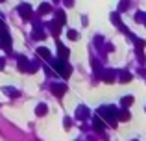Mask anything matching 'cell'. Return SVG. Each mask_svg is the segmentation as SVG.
<instances>
[{
    "label": "cell",
    "mask_w": 146,
    "mask_h": 141,
    "mask_svg": "<svg viewBox=\"0 0 146 141\" xmlns=\"http://www.w3.org/2000/svg\"><path fill=\"white\" fill-rule=\"evenodd\" d=\"M0 2H2V0H0Z\"/></svg>",
    "instance_id": "83f0119b"
},
{
    "label": "cell",
    "mask_w": 146,
    "mask_h": 141,
    "mask_svg": "<svg viewBox=\"0 0 146 141\" xmlns=\"http://www.w3.org/2000/svg\"><path fill=\"white\" fill-rule=\"evenodd\" d=\"M133 104V97H122V106H124V108H128V106H131Z\"/></svg>",
    "instance_id": "d6986e66"
},
{
    "label": "cell",
    "mask_w": 146,
    "mask_h": 141,
    "mask_svg": "<svg viewBox=\"0 0 146 141\" xmlns=\"http://www.w3.org/2000/svg\"><path fill=\"white\" fill-rule=\"evenodd\" d=\"M111 22H113L115 26H118V28H120L124 33H128V30H126V26L122 24V21H120V15H118V13H111Z\"/></svg>",
    "instance_id": "52a82bcc"
},
{
    "label": "cell",
    "mask_w": 146,
    "mask_h": 141,
    "mask_svg": "<svg viewBox=\"0 0 146 141\" xmlns=\"http://www.w3.org/2000/svg\"><path fill=\"white\" fill-rule=\"evenodd\" d=\"M46 113H48V106L44 104V102L37 104V108H35V115H37V117H44Z\"/></svg>",
    "instance_id": "30bf717a"
},
{
    "label": "cell",
    "mask_w": 146,
    "mask_h": 141,
    "mask_svg": "<svg viewBox=\"0 0 146 141\" xmlns=\"http://www.w3.org/2000/svg\"><path fill=\"white\" fill-rule=\"evenodd\" d=\"M68 54H70V50H68L65 45L57 43V58H59L61 61H67V59H68Z\"/></svg>",
    "instance_id": "277c9868"
},
{
    "label": "cell",
    "mask_w": 146,
    "mask_h": 141,
    "mask_svg": "<svg viewBox=\"0 0 146 141\" xmlns=\"http://www.w3.org/2000/svg\"><path fill=\"white\" fill-rule=\"evenodd\" d=\"M93 126H94V130H96L98 134H102V132L106 130V123H104L102 117H93Z\"/></svg>",
    "instance_id": "8992f818"
},
{
    "label": "cell",
    "mask_w": 146,
    "mask_h": 141,
    "mask_svg": "<svg viewBox=\"0 0 146 141\" xmlns=\"http://www.w3.org/2000/svg\"><path fill=\"white\" fill-rule=\"evenodd\" d=\"M17 11L21 13V17L24 19V21L32 19V13H33V9H32V6H30V4H21V6L17 7Z\"/></svg>",
    "instance_id": "3957f363"
},
{
    "label": "cell",
    "mask_w": 146,
    "mask_h": 141,
    "mask_svg": "<svg viewBox=\"0 0 146 141\" xmlns=\"http://www.w3.org/2000/svg\"><path fill=\"white\" fill-rule=\"evenodd\" d=\"M56 22H59L61 26L67 22V17H65V11H61V9H57L56 11Z\"/></svg>",
    "instance_id": "9a60e30c"
},
{
    "label": "cell",
    "mask_w": 146,
    "mask_h": 141,
    "mask_svg": "<svg viewBox=\"0 0 146 141\" xmlns=\"http://www.w3.org/2000/svg\"><path fill=\"white\" fill-rule=\"evenodd\" d=\"M67 35H68V39H70V41H76V39H78V32H74V30H70Z\"/></svg>",
    "instance_id": "44dd1931"
},
{
    "label": "cell",
    "mask_w": 146,
    "mask_h": 141,
    "mask_svg": "<svg viewBox=\"0 0 146 141\" xmlns=\"http://www.w3.org/2000/svg\"><path fill=\"white\" fill-rule=\"evenodd\" d=\"M129 112L128 110H118V113H117V119L118 121H122V123H126V121H129Z\"/></svg>",
    "instance_id": "4fadbf2b"
},
{
    "label": "cell",
    "mask_w": 146,
    "mask_h": 141,
    "mask_svg": "<svg viewBox=\"0 0 146 141\" xmlns=\"http://www.w3.org/2000/svg\"><path fill=\"white\" fill-rule=\"evenodd\" d=\"M144 24H146V17H144Z\"/></svg>",
    "instance_id": "d4e9b609"
},
{
    "label": "cell",
    "mask_w": 146,
    "mask_h": 141,
    "mask_svg": "<svg viewBox=\"0 0 146 141\" xmlns=\"http://www.w3.org/2000/svg\"><path fill=\"white\" fill-rule=\"evenodd\" d=\"M128 7H129V0H120V4H118V13L126 11Z\"/></svg>",
    "instance_id": "ac0fdd59"
},
{
    "label": "cell",
    "mask_w": 146,
    "mask_h": 141,
    "mask_svg": "<svg viewBox=\"0 0 146 141\" xmlns=\"http://www.w3.org/2000/svg\"><path fill=\"white\" fill-rule=\"evenodd\" d=\"M89 108H87V106H83V104H80L78 108H76V117H78L80 121H85L87 117H89Z\"/></svg>",
    "instance_id": "5b68a950"
},
{
    "label": "cell",
    "mask_w": 146,
    "mask_h": 141,
    "mask_svg": "<svg viewBox=\"0 0 146 141\" xmlns=\"http://www.w3.org/2000/svg\"><path fill=\"white\" fill-rule=\"evenodd\" d=\"M144 112H146V106H144Z\"/></svg>",
    "instance_id": "4316f807"
},
{
    "label": "cell",
    "mask_w": 146,
    "mask_h": 141,
    "mask_svg": "<svg viewBox=\"0 0 146 141\" xmlns=\"http://www.w3.org/2000/svg\"><path fill=\"white\" fill-rule=\"evenodd\" d=\"M65 91H67V86H65V84H52V93L56 95V97L65 95Z\"/></svg>",
    "instance_id": "ba28073f"
},
{
    "label": "cell",
    "mask_w": 146,
    "mask_h": 141,
    "mask_svg": "<svg viewBox=\"0 0 146 141\" xmlns=\"http://www.w3.org/2000/svg\"><path fill=\"white\" fill-rule=\"evenodd\" d=\"M54 2H59V0H54Z\"/></svg>",
    "instance_id": "484cf974"
},
{
    "label": "cell",
    "mask_w": 146,
    "mask_h": 141,
    "mask_svg": "<svg viewBox=\"0 0 146 141\" xmlns=\"http://www.w3.org/2000/svg\"><path fill=\"white\" fill-rule=\"evenodd\" d=\"M63 2H65V6H67V7H72V6H74V0H63Z\"/></svg>",
    "instance_id": "7402d4cb"
},
{
    "label": "cell",
    "mask_w": 146,
    "mask_h": 141,
    "mask_svg": "<svg viewBox=\"0 0 146 141\" xmlns=\"http://www.w3.org/2000/svg\"><path fill=\"white\" fill-rule=\"evenodd\" d=\"M115 76H117V72H115V71H106L102 74V78H104V82L111 84V82H115Z\"/></svg>",
    "instance_id": "5bb4252c"
},
{
    "label": "cell",
    "mask_w": 146,
    "mask_h": 141,
    "mask_svg": "<svg viewBox=\"0 0 146 141\" xmlns=\"http://www.w3.org/2000/svg\"><path fill=\"white\" fill-rule=\"evenodd\" d=\"M4 65H6V59H4V58H2V56H0V71H2V69H4Z\"/></svg>",
    "instance_id": "603a6c76"
},
{
    "label": "cell",
    "mask_w": 146,
    "mask_h": 141,
    "mask_svg": "<svg viewBox=\"0 0 146 141\" xmlns=\"http://www.w3.org/2000/svg\"><path fill=\"white\" fill-rule=\"evenodd\" d=\"M50 11H52V6H50V4H41L39 6V15H46Z\"/></svg>",
    "instance_id": "2e32d148"
},
{
    "label": "cell",
    "mask_w": 146,
    "mask_h": 141,
    "mask_svg": "<svg viewBox=\"0 0 146 141\" xmlns=\"http://www.w3.org/2000/svg\"><path fill=\"white\" fill-rule=\"evenodd\" d=\"M65 128H70V119H68V117L65 119Z\"/></svg>",
    "instance_id": "cb8c5ba5"
},
{
    "label": "cell",
    "mask_w": 146,
    "mask_h": 141,
    "mask_svg": "<svg viewBox=\"0 0 146 141\" xmlns=\"http://www.w3.org/2000/svg\"><path fill=\"white\" fill-rule=\"evenodd\" d=\"M37 54H39L43 59H46V61H52V54H50V50H48V48L39 47V48H37Z\"/></svg>",
    "instance_id": "8fae6325"
},
{
    "label": "cell",
    "mask_w": 146,
    "mask_h": 141,
    "mask_svg": "<svg viewBox=\"0 0 146 141\" xmlns=\"http://www.w3.org/2000/svg\"><path fill=\"white\" fill-rule=\"evenodd\" d=\"M33 37L39 39V41H44V39H46V32L41 30V26H35V28H33Z\"/></svg>",
    "instance_id": "7c38bea8"
},
{
    "label": "cell",
    "mask_w": 146,
    "mask_h": 141,
    "mask_svg": "<svg viewBox=\"0 0 146 141\" xmlns=\"http://www.w3.org/2000/svg\"><path fill=\"white\" fill-rule=\"evenodd\" d=\"M2 91H4L6 95H9V97H19V91H17V89H11L9 86H6V87H4Z\"/></svg>",
    "instance_id": "e0dca14e"
},
{
    "label": "cell",
    "mask_w": 146,
    "mask_h": 141,
    "mask_svg": "<svg viewBox=\"0 0 146 141\" xmlns=\"http://www.w3.org/2000/svg\"><path fill=\"white\" fill-rule=\"evenodd\" d=\"M30 65H32V63H30L24 56H19V69L22 72H30Z\"/></svg>",
    "instance_id": "9c48e42d"
},
{
    "label": "cell",
    "mask_w": 146,
    "mask_h": 141,
    "mask_svg": "<svg viewBox=\"0 0 146 141\" xmlns=\"http://www.w3.org/2000/svg\"><path fill=\"white\" fill-rule=\"evenodd\" d=\"M54 69L57 71V74H61L63 78H68L70 76V67L67 65V61H54Z\"/></svg>",
    "instance_id": "7a4b0ae2"
},
{
    "label": "cell",
    "mask_w": 146,
    "mask_h": 141,
    "mask_svg": "<svg viewBox=\"0 0 146 141\" xmlns=\"http://www.w3.org/2000/svg\"><path fill=\"white\" fill-rule=\"evenodd\" d=\"M98 113H100V117H102V119H106L109 124H115V123H117V113H118V110L113 108V106H100V108H98Z\"/></svg>",
    "instance_id": "6da1fadb"
},
{
    "label": "cell",
    "mask_w": 146,
    "mask_h": 141,
    "mask_svg": "<svg viewBox=\"0 0 146 141\" xmlns=\"http://www.w3.org/2000/svg\"><path fill=\"white\" fill-rule=\"evenodd\" d=\"M129 80H131V72H128V71H124V72H122V74H120V82H129Z\"/></svg>",
    "instance_id": "ffe728a7"
}]
</instances>
